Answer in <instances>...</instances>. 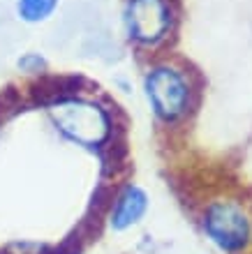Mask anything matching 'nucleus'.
Returning a JSON list of instances; mask_svg holds the SVG:
<instances>
[{
	"instance_id": "1",
	"label": "nucleus",
	"mask_w": 252,
	"mask_h": 254,
	"mask_svg": "<svg viewBox=\"0 0 252 254\" xmlns=\"http://www.w3.org/2000/svg\"><path fill=\"white\" fill-rule=\"evenodd\" d=\"M47 118L63 139L86 150L104 148L113 136L111 111L93 97L56 95L47 104Z\"/></svg>"
},
{
	"instance_id": "2",
	"label": "nucleus",
	"mask_w": 252,
	"mask_h": 254,
	"mask_svg": "<svg viewBox=\"0 0 252 254\" xmlns=\"http://www.w3.org/2000/svg\"><path fill=\"white\" fill-rule=\"evenodd\" d=\"M141 93L153 118L162 125H176L192 109V83L183 67L153 63L141 76Z\"/></svg>"
},
{
	"instance_id": "3",
	"label": "nucleus",
	"mask_w": 252,
	"mask_h": 254,
	"mask_svg": "<svg viewBox=\"0 0 252 254\" xmlns=\"http://www.w3.org/2000/svg\"><path fill=\"white\" fill-rule=\"evenodd\" d=\"M199 224L206 241L225 254L243 252L252 241V220L239 201L215 199L206 203Z\"/></svg>"
},
{
	"instance_id": "4",
	"label": "nucleus",
	"mask_w": 252,
	"mask_h": 254,
	"mask_svg": "<svg viewBox=\"0 0 252 254\" xmlns=\"http://www.w3.org/2000/svg\"><path fill=\"white\" fill-rule=\"evenodd\" d=\"M120 26L134 47L155 49L165 44L173 28L171 0H123Z\"/></svg>"
},
{
	"instance_id": "5",
	"label": "nucleus",
	"mask_w": 252,
	"mask_h": 254,
	"mask_svg": "<svg viewBox=\"0 0 252 254\" xmlns=\"http://www.w3.org/2000/svg\"><path fill=\"white\" fill-rule=\"evenodd\" d=\"M151 210V196L139 183H125L113 194L109 210H106V224L113 234H125L130 229L139 227L144 217Z\"/></svg>"
},
{
	"instance_id": "6",
	"label": "nucleus",
	"mask_w": 252,
	"mask_h": 254,
	"mask_svg": "<svg viewBox=\"0 0 252 254\" xmlns=\"http://www.w3.org/2000/svg\"><path fill=\"white\" fill-rule=\"evenodd\" d=\"M63 0H14V14L21 23L40 26L58 12Z\"/></svg>"
},
{
	"instance_id": "7",
	"label": "nucleus",
	"mask_w": 252,
	"mask_h": 254,
	"mask_svg": "<svg viewBox=\"0 0 252 254\" xmlns=\"http://www.w3.org/2000/svg\"><path fill=\"white\" fill-rule=\"evenodd\" d=\"M16 67H19L23 74H42L47 69V58L42 54H37V51H26V54L19 56Z\"/></svg>"
}]
</instances>
